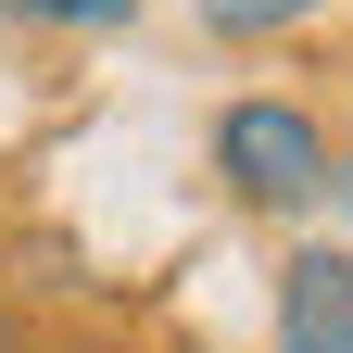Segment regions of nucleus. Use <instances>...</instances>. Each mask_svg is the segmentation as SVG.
Returning a JSON list of instances; mask_svg holds the SVG:
<instances>
[{"label": "nucleus", "mask_w": 353, "mask_h": 353, "mask_svg": "<svg viewBox=\"0 0 353 353\" xmlns=\"http://www.w3.org/2000/svg\"><path fill=\"white\" fill-rule=\"evenodd\" d=\"M214 176H228L240 202H265V214H303L328 190V126L303 101H228L214 114Z\"/></svg>", "instance_id": "1"}, {"label": "nucleus", "mask_w": 353, "mask_h": 353, "mask_svg": "<svg viewBox=\"0 0 353 353\" xmlns=\"http://www.w3.org/2000/svg\"><path fill=\"white\" fill-rule=\"evenodd\" d=\"M278 353H353V252L303 240L278 265Z\"/></svg>", "instance_id": "2"}, {"label": "nucleus", "mask_w": 353, "mask_h": 353, "mask_svg": "<svg viewBox=\"0 0 353 353\" xmlns=\"http://www.w3.org/2000/svg\"><path fill=\"white\" fill-rule=\"evenodd\" d=\"M316 0H202V26L214 38H278V26H303Z\"/></svg>", "instance_id": "3"}, {"label": "nucleus", "mask_w": 353, "mask_h": 353, "mask_svg": "<svg viewBox=\"0 0 353 353\" xmlns=\"http://www.w3.org/2000/svg\"><path fill=\"white\" fill-rule=\"evenodd\" d=\"M0 13H13V26H88V38H101V26L139 13V0H0Z\"/></svg>", "instance_id": "4"}, {"label": "nucleus", "mask_w": 353, "mask_h": 353, "mask_svg": "<svg viewBox=\"0 0 353 353\" xmlns=\"http://www.w3.org/2000/svg\"><path fill=\"white\" fill-rule=\"evenodd\" d=\"M51 353H139V341H51Z\"/></svg>", "instance_id": "5"}, {"label": "nucleus", "mask_w": 353, "mask_h": 353, "mask_svg": "<svg viewBox=\"0 0 353 353\" xmlns=\"http://www.w3.org/2000/svg\"><path fill=\"white\" fill-rule=\"evenodd\" d=\"M328 190H341V202H353V164H341V176H328Z\"/></svg>", "instance_id": "6"}, {"label": "nucleus", "mask_w": 353, "mask_h": 353, "mask_svg": "<svg viewBox=\"0 0 353 353\" xmlns=\"http://www.w3.org/2000/svg\"><path fill=\"white\" fill-rule=\"evenodd\" d=\"M0 353H13V316H0Z\"/></svg>", "instance_id": "7"}]
</instances>
